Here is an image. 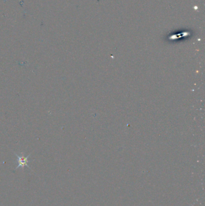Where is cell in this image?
<instances>
[{
    "instance_id": "obj_1",
    "label": "cell",
    "mask_w": 205,
    "mask_h": 206,
    "mask_svg": "<svg viewBox=\"0 0 205 206\" xmlns=\"http://www.w3.org/2000/svg\"><path fill=\"white\" fill-rule=\"evenodd\" d=\"M13 153L14 155L17 157V163H18V165H17V167L14 169V170H16V169L19 168H21L22 169L24 170V168L25 167V166H27L28 168H29L31 170L30 166L28 165V159L29 157H30L31 153L30 154L28 155L27 156H25L24 153H20V155H18L17 153H14V152H13Z\"/></svg>"
}]
</instances>
